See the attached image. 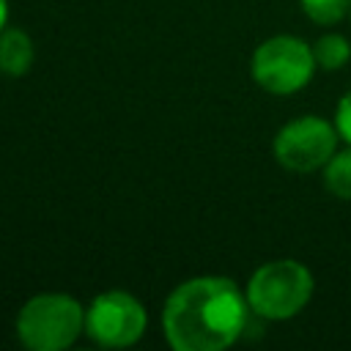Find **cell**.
Here are the masks:
<instances>
[{
	"instance_id": "6da1fadb",
	"label": "cell",
	"mask_w": 351,
	"mask_h": 351,
	"mask_svg": "<svg viewBox=\"0 0 351 351\" xmlns=\"http://www.w3.org/2000/svg\"><path fill=\"white\" fill-rule=\"evenodd\" d=\"M247 293L222 274L178 282L162 307V332L173 351H225L247 329Z\"/></svg>"
},
{
	"instance_id": "7a4b0ae2",
	"label": "cell",
	"mask_w": 351,
	"mask_h": 351,
	"mask_svg": "<svg viewBox=\"0 0 351 351\" xmlns=\"http://www.w3.org/2000/svg\"><path fill=\"white\" fill-rule=\"evenodd\" d=\"M313 291H315L313 271L293 258H277L261 263L244 285L252 315L266 321H288L299 315L310 304Z\"/></svg>"
},
{
	"instance_id": "3957f363",
	"label": "cell",
	"mask_w": 351,
	"mask_h": 351,
	"mask_svg": "<svg viewBox=\"0 0 351 351\" xmlns=\"http://www.w3.org/2000/svg\"><path fill=\"white\" fill-rule=\"evenodd\" d=\"M14 329L30 351H63L85 335V304L60 291L36 293L19 307Z\"/></svg>"
},
{
	"instance_id": "277c9868",
	"label": "cell",
	"mask_w": 351,
	"mask_h": 351,
	"mask_svg": "<svg viewBox=\"0 0 351 351\" xmlns=\"http://www.w3.org/2000/svg\"><path fill=\"white\" fill-rule=\"evenodd\" d=\"M318 63L313 55V44L299 36L277 33L261 41L250 58V74L258 88L274 96L299 93L315 74Z\"/></svg>"
},
{
	"instance_id": "5b68a950",
	"label": "cell",
	"mask_w": 351,
	"mask_h": 351,
	"mask_svg": "<svg viewBox=\"0 0 351 351\" xmlns=\"http://www.w3.org/2000/svg\"><path fill=\"white\" fill-rule=\"evenodd\" d=\"M337 143L340 134L335 121L318 115H299L280 126L271 140V154L280 167L291 173H315L324 170V165L332 159Z\"/></svg>"
},
{
	"instance_id": "8992f818",
	"label": "cell",
	"mask_w": 351,
	"mask_h": 351,
	"mask_svg": "<svg viewBox=\"0 0 351 351\" xmlns=\"http://www.w3.org/2000/svg\"><path fill=\"white\" fill-rule=\"evenodd\" d=\"M148 326V313L137 296L121 288L101 291L85 307V335L101 348H129Z\"/></svg>"
},
{
	"instance_id": "52a82bcc",
	"label": "cell",
	"mask_w": 351,
	"mask_h": 351,
	"mask_svg": "<svg viewBox=\"0 0 351 351\" xmlns=\"http://www.w3.org/2000/svg\"><path fill=\"white\" fill-rule=\"evenodd\" d=\"M36 60L33 38L19 27H5L0 33V74L25 77Z\"/></svg>"
},
{
	"instance_id": "ba28073f",
	"label": "cell",
	"mask_w": 351,
	"mask_h": 351,
	"mask_svg": "<svg viewBox=\"0 0 351 351\" xmlns=\"http://www.w3.org/2000/svg\"><path fill=\"white\" fill-rule=\"evenodd\" d=\"M313 55L318 69L324 71H340L351 60V41L340 33H324L313 41Z\"/></svg>"
},
{
	"instance_id": "9c48e42d",
	"label": "cell",
	"mask_w": 351,
	"mask_h": 351,
	"mask_svg": "<svg viewBox=\"0 0 351 351\" xmlns=\"http://www.w3.org/2000/svg\"><path fill=\"white\" fill-rule=\"evenodd\" d=\"M324 186L337 200H351V145L337 148L324 165Z\"/></svg>"
},
{
	"instance_id": "30bf717a",
	"label": "cell",
	"mask_w": 351,
	"mask_h": 351,
	"mask_svg": "<svg viewBox=\"0 0 351 351\" xmlns=\"http://www.w3.org/2000/svg\"><path fill=\"white\" fill-rule=\"evenodd\" d=\"M299 5L321 27H332L351 14V0H299Z\"/></svg>"
},
{
	"instance_id": "8fae6325",
	"label": "cell",
	"mask_w": 351,
	"mask_h": 351,
	"mask_svg": "<svg viewBox=\"0 0 351 351\" xmlns=\"http://www.w3.org/2000/svg\"><path fill=\"white\" fill-rule=\"evenodd\" d=\"M335 126H337V134L346 145H351V90H346L337 101V110H335Z\"/></svg>"
},
{
	"instance_id": "7c38bea8",
	"label": "cell",
	"mask_w": 351,
	"mask_h": 351,
	"mask_svg": "<svg viewBox=\"0 0 351 351\" xmlns=\"http://www.w3.org/2000/svg\"><path fill=\"white\" fill-rule=\"evenodd\" d=\"M8 25V0H0V33L5 30Z\"/></svg>"
},
{
	"instance_id": "4fadbf2b",
	"label": "cell",
	"mask_w": 351,
	"mask_h": 351,
	"mask_svg": "<svg viewBox=\"0 0 351 351\" xmlns=\"http://www.w3.org/2000/svg\"><path fill=\"white\" fill-rule=\"evenodd\" d=\"M348 19H351V14H348Z\"/></svg>"
}]
</instances>
